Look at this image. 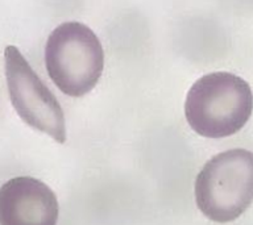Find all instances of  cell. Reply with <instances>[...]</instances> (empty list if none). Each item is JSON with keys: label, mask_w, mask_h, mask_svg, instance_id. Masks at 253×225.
I'll list each match as a JSON object with an SVG mask.
<instances>
[{"label": "cell", "mask_w": 253, "mask_h": 225, "mask_svg": "<svg viewBox=\"0 0 253 225\" xmlns=\"http://www.w3.org/2000/svg\"><path fill=\"white\" fill-rule=\"evenodd\" d=\"M195 203L215 223L236 220L253 201V153L231 149L213 155L198 174Z\"/></svg>", "instance_id": "7a4b0ae2"}, {"label": "cell", "mask_w": 253, "mask_h": 225, "mask_svg": "<svg viewBox=\"0 0 253 225\" xmlns=\"http://www.w3.org/2000/svg\"><path fill=\"white\" fill-rule=\"evenodd\" d=\"M45 66L59 91L71 98L84 96L102 76L104 67L102 43L84 24L63 23L47 37Z\"/></svg>", "instance_id": "3957f363"}, {"label": "cell", "mask_w": 253, "mask_h": 225, "mask_svg": "<svg viewBox=\"0 0 253 225\" xmlns=\"http://www.w3.org/2000/svg\"><path fill=\"white\" fill-rule=\"evenodd\" d=\"M55 193L43 182L16 177L0 187V225H57Z\"/></svg>", "instance_id": "5b68a950"}, {"label": "cell", "mask_w": 253, "mask_h": 225, "mask_svg": "<svg viewBox=\"0 0 253 225\" xmlns=\"http://www.w3.org/2000/svg\"><path fill=\"white\" fill-rule=\"evenodd\" d=\"M253 111V94L244 79L224 71L203 75L185 102L186 120L202 137L224 138L237 133Z\"/></svg>", "instance_id": "6da1fadb"}, {"label": "cell", "mask_w": 253, "mask_h": 225, "mask_svg": "<svg viewBox=\"0 0 253 225\" xmlns=\"http://www.w3.org/2000/svg\"><path fill=\"white\" fill-rule=\"evenodd\" d=\"M4 63L9 98L20 118L54 141L65 144V114L57 98L16 46L4 49Z\"/></svg>", "instance_id": "277c9868"}]
</instances>
